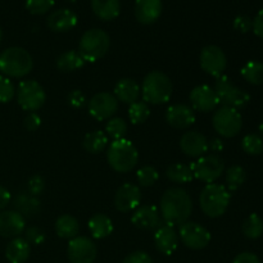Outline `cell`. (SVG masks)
Returning a JSON list of instances; mask_svg holds the SVG:
<instances>
[{
	"instance_id": "cell-1",
	"label": "cell",
	"mask_w": 263,
	"mask_h": 263,
	"mask_svg": "<svg viewBox=\"0 0 263 263\" xmlns=\"http://www.w3.org/2000/svg\"><path fill=\"white\" fill-rule=\"evenodd\" d=\"M159 212L164 223L181 226L187 222L193 212L192 198L182 187H170L162 195Z\"/></svg>"
},
{
	"instance_id": "cell-2",
	"label": "cell",
	"mask_w": 263,
	"mask_h": 263,
	"mask_svg": "<svg viewBox=\"0 0 263 263\" xmlns=\"http://www.w3.org/2000/svg\"><path fill=\"white\" fill-rule=\"evenodd\" d=\"M32 68V57L23 48L12 46L0 54V71L5 77L21 79L27 76Z\"/></svg>"
},
{
	"instance_id": "cell-3",
	"label": "cell",
	"mask_w": 263,
	"mask_h": 263,
	"mask_svg": "<svg viewBox=\"0 0 263 263\" xmlns=\"http://www.w3.org/2000/svg\"><path fill=\"white\" fill-rule=\"evenodd\" d=\"M172 89V82L167 74L159 71H152L144 79L141 95L146 104L159 105L171 99Z\"/></svg>"
},
{
	"instance_id": "cell-4",
	"label": "cell",
	"mask_w": 263,
	"mask_h": 263,
	"mask_svg": "<svg viewBox=\"0 0 263 263\" xmlns=\"http://www.w3.org/2000/svg\"><path fill=\"white\" fill-rule=\"evenodd\" d=\"M230 193L223 185L207 184L199 195L200 210L211 218L221 217L230 204Z\"/></svg>"
},
{
	"instance_id": "cell-5",
	"label": "cell",
	"mask_w": 263,
	"mask_h": 263,
	"mask_svg": "<svg viewBox=\"0 0 263 263\" xmlns=\"http://www.w3.org/2000/svg\"><path fill=\"white\" fill-rule=\"evenodd\" d=\"M107 161L115 171L125 174L138 164V149L127 139L113 140L108 146Z\"/></svg>"
},
{
	"instance_id": "cell-6",
	"label": "cell",
	"mask_w": 263,
	"mask_h": 263,
	"mask_svg": "<svg viewBox=\"0 0 263 263\" xmlns=\"http://www.w3.org/2000/svg\"><path fill=\"white\" fill-rule=\"evenodd\" d=\"M110 39L105 31L100 28L87 30L80 39L79 53L85 62H97L108 53Z\"/></svg>"
},
{
	"instance_id": "cell-7",
	"label": "cell",
	"mask_w": 263,
	"mask_h": 263,
	"mask_svg": "<svg viewBox=\"0 0 263 263\" xmlns=\"http://www.w3.org/2000/svg\"><path fill=\"white\" fill-rule=\"evenodd\" d=\"M215 91L218 98V102H220V104H222V107L240 110L244 109L251 102V95L236 85H234L231 80L225 74L216 79Z\"/></svg>"
},
{
	"instance_id": "cell-8",
	"label": "cell",
	"mask_w": 263,
	"mask_h": 263,
	"mask_svg": "<svg viewBox=\"0 0 263 263\" xmlns=\"http://www.w3.org/2000/svg\"><path fill=\"white\" fill-rule=\"evenodd\" d=\"M212 125L216 133H218L223 138H234L241 131L243 117L240 112L234 108L221 107L213 115Z\"/></svg>"
},
{
	"instance_id": "cell-9",
	"label": "cell",
	"mask_w": 263,
	"mask_h": 263,
	"mask_svg": "<svg viewBox=\"0 0 263 263\" xmlns=\"http://www.w3.org/2000/svg\"><path fill=\"white\" fill-rule=\"evenodd\" d=\"M18 104L27 112L40 109L46 100L45 90L35 80H25L17 87Z\"/></svg>"
},
{
	"instance_id": "cell-10",
	"label": "cell",
	"mask_w": 263,
	"mask_h": 263,
	"mask_svg": "<svg viewBox=\"0 0 263 263\" xmlns=\"http://www.w3.org/2000/svg\"><path fill=\"white\" fill-rule=\"evenodd\" d=\"M192 168L195 179L205 184H213L222 176L225 171V162L218 154H208L200 157L195 163H192Z\"/></svg>"
},
{
	"instance_id": "cell-11",
	"label": "cell",
	"mask_w": 263,
	"mask_h": 263,
	"mask_svg": "<svg viewBox=\"0 0 263 263\" xmlns=\"http://www.w3.org/2000/svg\"><path fill=\"white\" fill-rule=\"evenodd\" d=\"M199 63L205 73L217 79L225 72L228 59L222 49L216 45H208L200 51Z\"/></svg>"
},
{
	"instance_id": "cell-12",
	"label": "cell",
	"mask_w": 263,
	"mask_h": 263,
	"mask_svg": "<svg viewBox=\"0 0 263 263\" xmlns=\"http://www.w3.org/2000/svg\"><path fill=\"white\" fill-rule=\"evenodd\" d=\"M179 238L185 247L194 251L205 248L211 241L210 231L197 222H185L180 226Z\"/></svg>"
},
{
	"instance_id": "cell-13",
	"label": "cell",
	"mask_w": 263,
	"mask_h": 263,
	"mask_svg": "<svg viewBox=\"0 0 263 263\" xmlns=\"http://www.w3.org/2000/svg\"><path fill=\"white\" fill-rule=\"evenodd\" d=\"M67 254L71 263H94L97 246L87 236H76L69 240Z\"/></svg>"
},
{
	"instance_id": "cell-14",
	"label": "cell",
	"mask_w": 263,
	"mask_h": 263,
	"mask_svg": "<svg viewBox=\"0 0 263 263\" xmlns=\"http://www.w3.org/2000/svg\"><path fill=\"white\" fill-rule=\"evenodd\" d=\"M117 109L118 100L110 92H98L89 102V113L98 121L110 120Z\"/></svg>"
},
{
	"instance_id": "cell-15",
	"label": "cell",
	"mask_w": 263,
	"mask_h": 263,
	"mask_svg": "<svg viewBox=\"0 0 263 263\" xmlns=\"http://www.w3.org/2000/svg\"><path fill=\"white\" fill-rule=\"evenodd\" d=\"M189 99L193 105V109L203 113L212 112L220 104L215 89L208 85H199V86L194 87L190 91Z\"/></svg>"
},
{
	"instance_id": "cell-16",
	"label": "cell",
	"mask_w": 263,
	"mask_h": 263,
	"mask_svg": "<svg viewBox=\"0 0 263 263\" xmlns=\"http://www.w3.org/2000/svg\"><path fill=\"white\" fill-rule=\"evenodd\" d=\"M140 187L133 184H123L115 194V207L120 212H131L140 205Z\"/></svg>"
},
{
	"instance_id": "cell-17",
	"label": "cell",
	"mask_w": 263,
	"mask_h": 263,
	"mask_svg": "<svg viewBox=\"0 0 263 263\" xmlns=\"http://www.w3.org/2000/svg\"><path fill=\"white\" fill-rule=\"evenodd\" d=\"M179 234L175 230L174 226L168 223H161L157 228L154 234V244L157 251L161 252L164 256H171L179 246Z\"/></svg>"
},
{
	"instance_id": "cell-18",
	"label": "cell",
	"mask_w": 263,
	"mask_h": 263,
	"mask_svg": "<svg viewBox=\"0 0 263 263\" xmlns=\"http://www.w3.org/2000/svg\"><path fill=\"white\" fill-rule=\"evenodd\" d=\"M25 229V217L17 211H2L0 212V236L9 239L20 238Z\"/></svg>"
},
{
	"instance_id": "cell-19",
	"label": "cell",
	"mask_w": 263,
	"mask_h": 263,
	"mask_svg": "<svg viewBox=\"0 0 263 263\" xmlns=\"http://www.w3.org/2000/svg\"><path fill=\"white\" fill-rule=\"evenodd\" d=\"M180 148L192 158H200L208 152V140L198 131H187L180 139Z\"/></svg>"
},
{
	"instance_id": "cell-20",
	"label": "cell",
	"mask_w": 263,
	"mask_h": 263,
	"mask_svg": "<svg viewBox=\"0 0 263 263\" xmlns=\"http://www.w3.org/2000/svg\"><path fill=\"white\" fill-rule=\"evenodd\" d=\"M131 222L141 230H154L161 225V212L154 205H139L133 213Z\"/></svg>"
},
{
	"instance_id": "cell-21",
	"label": "cell",
	"mask_w": 263,
	"mask_h": 263,
	"mask_svg": "<svg viewBox=\"0 0 263 263\" xmlns=\"http://www.w3.org/2000/svg\"><path fill=\"white\" fill-rule=\"evenodd\" d=\"M166 121L176 130H185L195 122L194 109L185 104L171 105L166 112Z\"/></svg>"
},
{
	"instance_id": "cell-22",
	"label": "cell",
	"mask_w": 263,
	"mask_h": 263,
	"mask_svg": "<svg viewBox=\"0 0 263 263\" xmlns=\"http://www.w3.org/2000/svg\"><path fill=\"white\" fill-rule=\"evenodd\" d=\"M162 0H135L134 13L141 25H152L162 14Z\"/></svg>"
},
{
	"instance_id": "cell-23",
	"label": "cell",
	"mask_w": 263,
	"mask_h": 263,
	"mask_svg": "<svg viewBox=\"0 0 263 263\" xmlns=\"http://www.w3.org/2000/svg\"><path fill=\"white\" fill-rule=\"evenodd\" d=\"M46 25L53 32H67L76 27L77 15L73 10L62 8L49 14Z\"/></svg>"
},
{
	"instance_id": "cell-24",
	"label": "cell",
	"mask_w": 263,
	"mask_h": 263,
	"mask_svg": "<svg viewBox=\"0 0 263 263\" xmlns=\"http://www.w3.org/2000/svg\"><path fill=\"white\" fill-rule=\"evenodd\" d=\"M140 94V86L133 79H121L115 86L116 99L125 104H133V103L138 102Z\"/></svg>"
},
{
	"instance_id": "cell-25",
	"label": "cell",
	"mask_w": 263,
	"mask_h": 263,
	"mask_svg": "<svg viewBox=\"0 0 263 263\" xmlns=\"http://www.w3.org/2000/svg\"><path fill=\"white\" fill-rule=\"evenodd\" d=\"M13 205L18 213L26 217H33L40 211V200L28 192H22L15 195L13 199Z\"/></svg>"
},
{
	"instance_id": "cell-26",
	"label": "cell",
	"mask_w": 263,
	"mask_h": 263,
	"mask_svg": "<svg viewBox=\"0 0 263 263\" xmlns=\"http://www.w3.org/2000/svg\"><path fill=\"white\" fill-rule=\"evenodd\" d=\"M31 253V247L23 238H14L5 248V257L9 263H25Z\"/></svg>"
},
{
	"instance_id": "cell-27",
	"label": "cell",
	"mask_w": 263,
	"mask_h": 263,
	"mask_svg": "<svg viewBox=\"0 0 263 263\" xmlns=\"http://www.w3.org/2000/svg\"><path fill=\"white\" fill-rule=\"evenodd\" d=\"M94 14L102 21H113L118 17L121 10L120 0H91Z\"/></svg>"
},
{
	"instance_id": "cell-28",
	"label": "cell",
	"mask_w": 263,
	"mask_h": 263,
	"mask_svg": "<svg viewBox=\"0 0 263 263\" xmlns=\"http://www.w3.org/2000/svg\"><path fill=\"white\" fill-rule=\"evenodd\" d=\"M89 230L94 239H104L113 231V222L104 213H97L89 220Z\"/></svg>"
},
{
	"instance_id": "cell-29",
	"label": "cell",
	"mask_w": 263,
	"mask_h": 263,
	"mask_svg": "<svg viewBox=\"0 0 263 263\" xmlns=\"http://www.w3.org/2000/svg\"><path fill=\"white\" fill-rule=\"evenodd\" d=\"M79 221L71 215H62L55 222V233L62 239H71L79 236Z\"/></svg>"
},
{
	"instance_id": "cell-30",
	"label": "cell",
	"mask_w": 263,
	"mask_h": 263,
	"mask_svg": "<svg viewBox=\"0 0 263 263\" xmlns=\"http://www.w3.org/2000/svg\"><path fill=\"white\" fill-rule=\"evenodd\" d=\"M85 64L84 58L81 57V54L79 53V50H68L64 51L63 54L58 57L57 59V68L62 72H73L77 69L81 68Z\"/></svg>"
},
{
	"instance_id": "cell-31",
	"label": "cell",
	"mask_w": 263,
	"mask_h": 263,
	"mask_svg": "<svg viewBox=\"0 0 263 263\" xmlns=\"http://www.w3.org/2000/svg\"><path fill=\"white\" fill-rule=\"evenodd\" d=\"M167 177L170 181L174 184H187L193 180L194 174H193L192 164L185 163H175L167 168L166 171Z\"/></svg>"
},
{
	"instance_id": "cell-32",
	"label": "cell",
	"mask_w": 263,
	"mask_h": 263,
	"mask_svg": "<svg viewBox=\"0 0 263 263\" xmlns=\"http://www.w3.org/2000/svg\"><path fill=\"white\" fill-rule=\"evenodd\" d=\"M85 151L91 154H98L108 146V136L103 131H92L86 134L82 141Z\"/></svg>"
},
{
	"instance_id": "cell-33",
	"label": "cell",
	"mask_w": 263,
	"mask_h": 263,
	"mask_svg": "<svg viewBox=\"0 0 263 263\" xmlns=\"http://www.w3.org/2000/svg\"><path fill=\"white\" fill-rule=\"evenodd\" d=\"M241 76L251 85L263 84V63L257 61H249L243 66L240 71Z\"/></svg>"
},
{
	"instance_id": "cell-34",
	"label": "cell",
	"mask_w": 263,
	"mask_h": 263,
	"mask_svg": "<svg viewBox=\"0 0 263 263\" xmlns=\"http://www.w3.org/2000/svg\"><path fill=\"white\" fill-rule=\"evenodd\" d=\"M247 180V172L241 166H231L225 174L226 189L235 192L239 187L243 186Z\"/></svg>"
},
{
	"instance_id": "cell-35",
	"label": "cell",
	"mask_w": 263,
	"mask_h": 263,
	"mask_svg": "<svg viewBox=\"0 0 263 263\" xmlns=\"http://www.w3.org/2000/svg\"><path fill=\"white\" fill-rule=\"evenodd\" d=\"M243 233L251 240L259 239L263 234V220L257 213H252L243 223Z\"/></svg>"
},
{
	"instance_id": "cell-36",
	"label": "cell",
	"mask_w": 263,
	"mask_h": 263,
	"mask_svg": "<svg viewBox=\"0 0 263 263\" xmlns=\"http://www.w3.org/2000/svg\"><path fill=\"white\" fill-rule=\"evenodd\" d=\"M151 116V108L146 104L145 102H141V100H138V102L130 104V108H128V118H130L131 123L133 125H140V123H144Z\"/></svg>"
},
{
	"instance_id": "cell-37",
	"label": "cell",
	"mask_w": 263,
	"mask_h": 263,
	"mask_svg": "<svg viewBox=\"0 0 263 263\" xmlns=\"http://www.w3.org/2000/svg\"><path fill=\"white\" fill-rule=\"evenodd\" d=\"M127 130V122L121 117H112L110 120H108L107 126H105V131H107L108 136H110V138L115 139V140L125 139Z\"/></svg>"
},
{
	"instance_id": "cell-38",
	"label": "cell",
	"mask_w": 263,
	"mask_h": 263,
	"mask_svg": "<svg viewBox=\"0 0 263 263\" xmlns=\"http://www.w3.org/2000/svg\"><path fill=\"white\" fill-rule=\"evenodd\" d=\"M241 148L249 156H258L263 153V139L258 134H248L241 140Z\"/></svg>"
},
{
	"instance_id": "cell-39",
	"label": "cell",
	"mask_w": 263,
	"mask_h": 263,
	"mask_svg": "<svg viewBox=\"0 0 263 263\" xmlns=\"http://www.w3.org/2000/svg\"><path fill=\"white\" fill-rule=\"evenodd\" d=\"M159 174L154 167L152 166H144L141 167L140 170L136 174V179H138V182L143 187H149L152 185L156 184L158 181Z\"/></svg>"
},
{
	"instance_id": "cell-40",
	"label": "cell",
	"mask_w": 263,
	"mask_h": 263,
	"mask_svg": "<svg viewBox=\"0 0 263 263\" xmlns=\"http://www.w3.org/2000/svg\"><path fill=\"white\" fill-rule=\"evenodd\" d=\"M54 7V0H26V9L33 15L48 13Z\"/></svg>"
},
{
	"instance_id": "cell-41",
	"label": "cell",
	"mask_w": 263,
	"mask_h": 263,
	"mask_svg": "<svg viewBox=\"0 0 263 263\" xmlns=\"http://www.w3.org/2000/svg\"><path fill=\"white\" fill-rule=\"evenodd\" d=\"M15 89L14 84L9 77L0 76V103H8L14 98Z\"/></svg>"
},
{
	"instance_id": "cell-42",
	"label": "cell",
	"mask_w": 263,
	"mask_h": 263,
	"mask_svg": "<svg viewBox=\"0 0 263 263\" xmlns=\"http://www.w3.org/2000/svg\"><path fill=\"white\" fill-rule=\"evenodd\" d=\"M25 240L32 246H40L45 241V233L37 226H30L25 229Z\"/></svg>"
},
{
	"instance_id": "cell-43",
	"label": "cell",
	"mask_w": 263,
	"mask_h": 263,
	"mask_svg": "<svg viewBox=\"0 0 263 263\" xmlns=\"http://www.w3.org/2000/svg\"><path fill=\"white\" fill-rule=\"evenodd\" d=\"M44 189H45V181H44V179L41 176L35 175V176H32L28 180L27 190L30 194L39 197V195L44 192Z\"/></svg>"
},
{
	"instance_id": "cell-44",
	"label": "cell",
	"mask_w": 263,
	"mask_h": 263,
	"mask_svg": "<svg viewBox=\"0 0 263 263\" xmlns=\"http://www.w3.org/2000/svg\"><path fill=\"white\" fill-rule=\"evenodd\" d=\"M252 26H253V21L247 15H238L234 20V28L241 33L249 32L252 30Z\"/></svg>"
},
{
	"instance_id": "cell-45",
	"label": "cell",
	"mask_w": 263,
	"mask_h": 263,
	"mask_svg": "<svg viewBox=\"0 0 263 263\" xmlns=\"http://www.w3.org/2000/svg\"><path fill=\"white\" fill-rule=\"evenodd\" d=\"M68 103L72 108L79 109V108H82L86 105L87 99L86 97H85L84 92L80 91V90H73V91L68 95Z\"/></svg>"
},
{
	"instance_id": "cell-46",
	"label": "cell",
	"mask_w": 263,
	"mask_h": 263,
	"mask_svg": "<svg viewBox=\"0 0 263 263\" xmlns=\"http://www.w3.org/2000/svg\"><path fill=\"white\" fill-rule=\"evenodd\" d=\"M122 263H153V261L146 252L136 251L128 254Z\"/></svg>"
},
{
	"instance_id": "cell-47",
	"label": "cell",
	"mask_w": 263,
	"mask_h": 263,
	"mask_svg": "<svg viewBox=\"0 0 263 263\" xmlns=\"http://www.w3.org/2000/svg\"><path fill=\"white\" fill-rule=\"evenodd\" d=\"M25 127L27 128L28 131H36L41 125V118L40 116L36 115V113H30V115L26 116L25 118Z\"/></svg>"
},
{
	"instance_id": "cell-48",
	"label": "cell",
	"mask_w": 263,
	"mask_h": 263,
	"mask_svg": "<svg viewBox=\"0 0 263 263\" xmlns=\"http://www.w3.org/2000/svg\"><path fill=\"white\" fill-rule=\"evenodd\" d=\"M233 263H262V262L259 261V258L254 253H251V252H244V253L238 254V256L234 258Z\"/></svg>"
},
{
	"instance_id": "cell-49",
	"label": "cell",
	"mask_w": 263,
	"mask_h": 263,
	"mask_svg": "<svg viewBox=\"0 0 263 263\" xmlns=\"http://www.w3.org/2000/svg\"><path fill=\"white\" fill-rule=\"evenodd\" d=\"M252 30H253V32L256 33L259 39L263 40V9L259 10V12L257 13L256 17H254Z\"/></svg>"
},
{
	"instance_id": "cell-50",
	"label": "cell",
	"mask_w": 263,
	"mask_h": 263,
	"mask_svg": "<svg viewBox=\"0 0 263 263\" xmlns=\"http://www.w3.org/2000/svg\"><path fill=\"white\" fill-rule=\"evenodd\" d=\"M10 200H12V195H10L9 190L0 185V211L4 210L9 204Z\"/></svg>"
},
{
	"instance_id": "cell-51",
	"label": "cell",
	"mask_w": 263,
	"mask_h": 263,
	"mask_svg": "<svg viewBox=\"0 0 263 263\" xmlns=\"http://www.w3.org/2000/svg\"><path fill=\"white\" fill-rule=\"evenodd\" d=\"M222 149H223V141L221 140V139L215 138L212 139V140L208 141V151L213 152V154L220 153Z\"/></svg>"
},
{
	"instance_id": "cell-52",
	"label": "cell",
	"mask_w": 263,
	"mask_h": 263,
	"mask_svg": "<svg viewBox=\"0 0 263 263\" xmlns=\"http://www.w3.org/2000/svg\"><path fill=\"white\" fill-rule=\"evenodd\" d=\"M258 135L263 139V122L261 123V125H259V134H258Z\"/></svg>"
},
{
	"instance_id": "cell-53",
	"label": "cell",
	"mask_w": 263,
	"mask_h": 263,
	"mask_svg": "<svg viewBox=\"0 0 263 263\" xmlns=\"http://www.w3.org/2000/svg\"><path fill=\"white\" fill-rule=\"evenodd\" d=\"M2 37H3V32H2V28H0V43H2Z\"/></svg>"
},
{
	"instance_id": "cell-54",
	"label": "cell",
	"mask_w": 263,
	"mask_h": 263,
	"mask_svg": "<svg viewBox=\"0 0 263 263\" xmlns=\"http://www.w3.org/2000/svg\"><path fill=\"white\" fill-rule=\"evenodd\" d=\"M68 2H72V3H74V2H77V0H68Z\"/></svg>"
}]
</instances>
